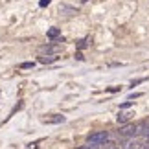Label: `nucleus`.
Instances as JSON below:
<instances>
[{"label": "nucleus", "instance_id": "f257e3e1", "mask_svg": "<svg viewBox=\"0 0 149 149\" xmlns=\"http://www.w3.org/2000/svg\"><path fill=\"white\" fill-rule=\"evenodd\" d=\"M107 140H109V133H107V131H98V133H92L88 136V144L96 146V147L107 144Z\"/></svg>", "mask_w": 149, "mask_h": 149}, {"label": "nucleus", "instance_id": "f03ea898", "mask_svg": "<svg viewBox=\"0 0 149 149\" xmlns=\"http://www.w3.org/2000/svg\"><path fill=\"white\" fill-rule=\"evenodd\" d=\"M57 52H61V44H44L39 48V54L42 55H55Z\"/></svg>", "mask_w": 149, "mask_h": 149}, {"label": "nucleus", "instance_id": "7ed1b4c3", "mask_svg": "<svg viewBox=\"0 0 149 149\" xmlns=\"http://www.w3.org/2000/svg\"><path fill=\"white\" fill-rule=\"evenodd\" d=\"M136 133H138V125H134V123L125 125L123 129H120V131H118V134H120V136H134Z\"/></svg>", "mask_w": 149, "mask_h": 149}, {"label": "nucleus", "instance_id": "20e7f679", "mask_svg": "<svg viewBox=\"0 0 149 149\" xmlns=\"http://www.w3.org/2000/svg\"><path fill=\"white\" fill-rule=\"evenodd\" d=\"M41 122L42 123H63L65 122V116H61V114H54L52 118H41Z\"/></svg>", "mask_w": 149, "mask_h": 149}, {"label": "nucleus", "instance_id": "39448f33", "mask_svg": "<svg viewBox=\"0 0 149 149\" xmlns=\"http://www.w3.org/2000/svg\"><path fill=\"white\" fill-rule=\"evenodd\" d=\"M123 149H140V142H136V140H129L127 144L123 146Z\"/></svg>", "mask_w": 149, "mask_h": 149}, {"label": "nucleus", "instance_id": "423d86ee", "mask_svg": "<svg viewBox=\"0 0 149 149\" xmlns=\"http://www.w3.org/2000/svg\"><path fill=\"white\" fill-rule=\"evenodd\" d=\"M61 35V30H57V28H52V30H48V37L50 39H55Z\"/></svg>", "mask_w": 149, "mask_h": 149}, {"label": "nucleus", "instance_id": "0eeeda50", "mask_svg": "<svg viewBox=\"0 0 149 149\" xmlns=\"http://www.w3.org/2000/svg\"><path fill=\"white\" fill-rule=\"evenodd\" d=\"M55 59H57L55 55H42V57H41V63H44V65H46V63H54Z\"/></svg>", "mask_w": 149, "mask_h": 149}, {"label": "nucleus", "instance_id": "6e6552de", "mask_svg": "<svg viewBox=\"0 0 149 149\" xmlns=\"http://www.w3.org/2000/svg\"><path fill=\"white\" fill-rule=\"evenodd\" d=\"M20 68H33V63H22Z\"/></svg>", "mask_w": 149, "mask_h": 149}, {"label": "nucleus", "instance_id": "1a4fd4ad", "mask_svg": "<svg viewBox=\"0 0 149 149\" xmlns=\"http://www.w3.org/2000/svg\"><path fill=\"white\" fill-rule=\"evenodd\" d=\"M50 2H52V0H41V8H46Z\"/></svg>", "mask_w": 149, "mask_h": 149}, {"label": "nucleus", "instance_id": "9d476101", "mask_svg": "<svg viewBox=\"0 0 149 149\" xmlns=\"http://www.w3.org/2000/svg\"><path fill=\"white\" fill-rule=\"evenodd\" d=\"M79 149H96V146H90L88 144V146H83V147H79Z\"/></svg>", "mask_w": 149, "mask_h": 149}, {"label": "nucleus", "instance_id": "9b49d317", "mask_svg": "<svg viewBox=\"0 0 149 149\" xmlns=\"http://www.w3.org/2000/svg\"><path fill=\"white\" fill-rule=\"evenodd\" d=\"M131 105H133V101H127V103H123V105H122V109H127V107H131Z\"/></svg>", "mask_w": 149, "mask_h": 149}, {"label": "nucleus", "instance_id": "f8f14e48", "mask_svg": "<svg viewBox=\"0 0 149 149\" xmlns=\"http://www.w3.org/2000/svg\"><path fill=\"white\" fill-rule=\"evenodd\" d=\"M109 149H116V147H109Z\"/></svg>", "mask_w": 149, "mask_h": 149}]
</instances>
